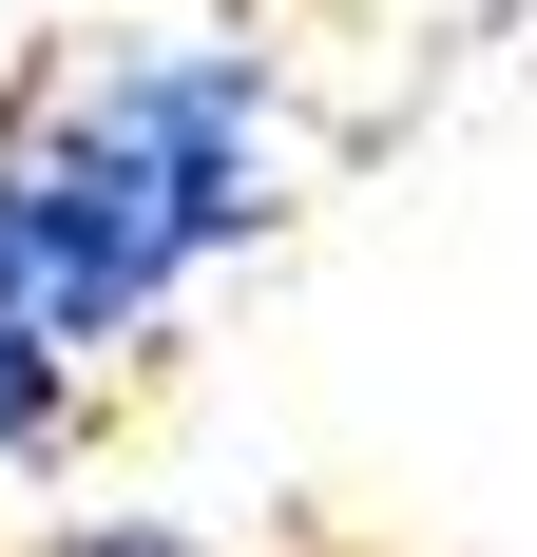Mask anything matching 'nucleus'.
<instances>
[{"label": "nucleus", "mask_w": 537, "mask_h": 557, "mask_svg": "<svg viewBox=\"0 0 537 557\" xmlns=\"http://www.w3.org/2000/svg\"><path fill=\"white\" fill-rule=\"evenodd\" d=\"M230 231H268V77L250 58H135L97 97H58L39 135H0V288H20L58 385L97 346H135L154 288Z\"/></svg>", "instance_id": "1"}, {"label": "nucleus", "mask_w": 537, "mask_h": 557, "mask_svg": "<svg viewBox=\"0 0 537 557\" xmlns=\"http://www.w3.org/2000/svg\"><path fill=\"white\" fill-rule=\"evenodd\" d=\"M58 557H192V539H173V519H77Z\"/></svg>", "instance_id": "2"}]
</instances>
